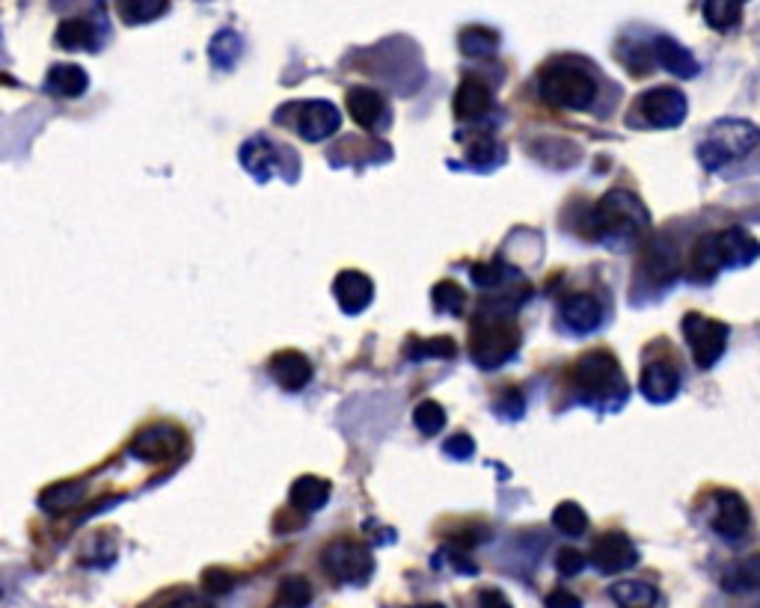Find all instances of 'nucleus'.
<instances>
[{"label": "nucleus", "mask_w": 760, "mask_h": 608, "mask_svg": "<svg viewBox=\"0 0 760 608\" xmlns=\"http://www.w3.org/2000/svg\"><path fill=\"white\" fill-rule=\"evenodd\" d=\"M573 386H577V398L585 407L601 409V413H618L630 398L627 378L609 350L585 354L573 368Z\"/></svg>", "instance_id": "1"}, {"label": "nucleus", "mask_w": 760, "mask_h": 608, "mask_svg": "<svg viewBox=\"0 0 760 608\" xmlns=\"http://www.w3.org/2000/svg\"><path fill=\"white\" fill-rule=\"evenodd\" d=\"M651 226V214L644 202L630 193V190H609L592 214L594 238L613 250H627L633 247Z\"/></svg>", "instance_id": "2"}, {"label": "nucleus", "mask_w": 760, "mask_h": 608, "mask_svg": "<svg viewBox=\"0 0 760 608\" xmlns=\"http://www.w3.org/2000/svg\"><path fill=\"white\" fill-rule=\"evenodd\" d=\"M520 350V330L514 324L511 309H499L494 303L482 306L475 315L473 338H470V354L473 362L485 371L506 366L508 359L518 357Z\"/></svg>", "instance_id": "3"}, {"label": "nucleus", "mask_w": 760, "mask_h": 608, "mask_svg": "<svg viewBox=\"0 0 760 608\" xmlns=\"http://www.w3.org/2000/svg\"><path fill=\"white\" fill-rule=\"evenodd\" d=\"M760 259V241L751 238L749 231L731 226L725 231H713L704 235L696 243L692 252V267H696V279H710L725 267H749Z\"/></svg>", "instance_id": "4"}, {"label": "nucleus", "mask_w": 760, "mask_h": 608, "mask_svg": "<svg viewBox=\"0 0 760 608\" xmlns=\"http://www.w3.org/2000/svg\"><path fill=\"white\" fill-rule=\"evenodd\" d=\"M760 146V128L746 119H722L710 128L708 136L698 143V160L701 167L716 172L734 160L746 158Z\"/></svg>", "instance_id": "5"}, {"label": "nucleus", "mask_w": 760, "mask_h": 608, "mask_svg": "<svg viewBox=\"0 0 760 608\" xmlns=\"http://www.w3.org/2000/svg\"><path fill=\"white\" fill-rule=\"evenodd\" d=\"M541 98L561 110H589L597 98V81L577 63H553L541 74Z\"/></svg>", "instance_id": "6"}, {"label": "nucleus", "mask_w": 760, "mask_h": 608, "mask_svg": "<svg viewBox=\"0 0 760 608\" xmlns=\"http://www.w3.org/2000/svg\"><path fill=\"white\" fill-rule=\"evenodd\" d=\"M684 336H687V345L692 350V359H696L698 368H713L725 354L728 347L731 326L725 321H713L708 315H698V312H689L684 318Z\"/></svg>", "instance_id": "7"}, {"label": "nucleus", "mask_w": 760, "mask_h": 608, "mask_svg": "<svg viewBox=\"0 0 760 608\" xmlns=\"http://www.w3.org/2000/svg\"><path fill=\"white\" fill-rule=\"evenodd\" d=\"M324 567L328 573L345 585H366L375 573V556L369 552V546L357 544V540H336L324 549Z\"/></svg>", "instance_id": "8"}, {"label": "nucleus", "mask_w": 760, "mask_h": 608, "mask_svg": "<svg viewBox=\"0 0 760 608\" xmlns=\"http://www.w3.org/2000/svg\"><path fill=\"white\" fill-rule=\"evenodd\" d=\"M639 110H642L648 126L677 128L684 126V119H687L689 102L677 86H654V90L639 95Z\"/></svg>", "instance_id": "9"}, {"label": "nucleus", "mask_w": 760, "mask_h": 608, "mask_svg": "<svg viewBox=\"0 0 760 608\" xmlns=\"http://www.w3.org/2000/svg\"><path fill=\"white\" fill-rule=\"evenodd\" d=\"M592 564L594 570H601L603 576H615V573H624V570L639 564V549L621 532H609V535H601L594 540Z\"/></svg>", "instance_id": "10"}, {"label": "nucleus", "mask_w": 760, "mask_h": 608, "mask_svg": "<svg viewBox=\"0 0 760 608\" xmlns=\"http://www.w3.org/2000/svg\"><path fill=\"white\" fill-rule=\"evenodd\" d=\"M751 523L749 504L734 490H719L713 496V532L725 540H739L746 537Z\"/></svg>", "instance_id": "11"}, {"label": "nucleus", "mask_w": 760, "mask_h": 608, "mask_svg": "<svg viewBox=\"0 0 760 608\" xmlns=\"http://www.w3.org/2000/svg\"><path fill=\"white\" fill-rule=\"evenodd\" d=\"M297 134L304 136L307 143H321V140H328V136H333L339 131V126H342V114H339L336 107L330 105V102H324V98H312V102H304V105H297Z\"/></svg>", "instance_id": "12"}, {"label": "nucleus", "mask_w": 760, "mask_h": 608, "mask_svg": "<svg viewBox=\"0 0 760 608\" xmlns=\"http://www.w3.org/2000/svg\"><path fill=\"white\" fill-rule=\"evenodd\" d=\"M181 449H185V437L173 425H152V428L140 430L138 440L131 442V454L140 461H167V457H176Z\"/></svg>", "instance_id": "13"}, {"label": "nucleus", "mask_w": 760, "mask_h": 608, "mask_svg": "<svg viewBox=\"0 0 760 608\" xmlns=\"http://www.w3.org/2000/svg\"><path fill=\"white\" fill-rule=\"evenodd\" d=\"M333 294H336V300L345 315H359L375 300V283H371L366 273L342 271L336 276V283H333Z\"/></svg>", "instance_id": "14"}, {"label": "nucleus", "mask_w": 760, "mask_h": 608, "mask_svg": "<svg viewBox=\"0 0 760 608\" xmlns=\"http://www.w3.org/2000/svg\"><path fill=\"white\" fill-rule=\"evenodd\" d=\"M639 389H642V395L651 401V404H668V401H675L677 392H680V374H677V368L672 366V362L654 359V362L644 366Z\"/></svg>", "instance_id": "15"}, {"label": "nucleus", "mask_w": 760, "mask_h": 608, "mask_svg": "<svg viewBox=\"0 0 760 608\" xmlns=\"http://www.w3.org/2000/svg\"><path fill=\"white\" fill-rule=\"evenodd\" d=\"M561 321L570 333L577 336H589L594 333L603 321V306L594 294H573L561 303Z\"/></svg>", "instance_id": "16"}, {"label": "nucleus", "mask_w": 760, "mask_h": 608, "mask_svg": "<svg viewBox=\"0 0 760 608\" xmlns=\"http://www.w3.org/2000/svg\"><path fill=\"white\" fill-rule=\"evenodd\" d=\"M348 114L351 119L357 122L359 128L366 131H378L383 128V122L390 119V110H387V102L378 90L371 86H354L348 93Z\"/></svg>", "instance_id": "17"}, {"label": "nucleus", "mask_w": 760, "mask_h": 608, "mask_svg": "<svg viewBox=\"0 0 760 608\" xmlns=\"http://www.w3.org/2000/svg\"><path fill=\"white\" fill-rule=\"evenodd\" d=\"M271 378L288 392H300L312 380V362L300 350H280L271 359Z\"/></svg>", "instance_id": "18"}, {"label": "nucleus", "mask_w": 760, "mask_h": 608, "mask_svg": "<svg viewBox=\"0 0 760 608\" xmlns=\"http://www.w3.org/2000/svg\"><path fill=\"white\" fill-rule=\"evenodd\" d=\"M490 102H494V95H490V90H487L478 78H464L461 81V86H458V93H454L452 98V107H454V116L461 119V122H473V119H482V116L490 110Z\"/></svg>", "instance_id": "19"}, {"label": "nucleus", "mask_w": 760, "mask_h": 608, "mask_svg": "<svg viewBox=\"0 0 760 608\" xmlns=\"http://www.w3.org/2000/svg\"><path fill=\"white\" fill-rule=\"evenodd\" d=\"M241 167L247 169L256 181H268L274 176V169L280 167L276 146L268 136H250L241 146Z\"/></svg>", "instance_id": "20"}, {"label": "nucleus", "mask_w": 760, "mask_h": 608, "mask_svg": "<svg viewBox=\"0 0 760 608\" xmlns=\"http://www.w3.org/2000/svg\"><path fill=\"white\" fill-rule=\"evenodd\" d=\"M654 57L656 63L663 65L668 74H675V78H696V74L701 72V65H698V60L692 57V51L684 48L677 39H672V36H660V39H656Z\"/></svg>", "instance_id": "21"}, {"label": "nucleus", "mask_w": 760, "mask_h": 608, "mask_svg": "<svg viewBox=\"0 0 760 608\" xmlns=\"http://www.w3.org/2000/svg\"><path fill=\"white\" fill-rule=\"evenodd\" d=\"M330 490H333V487H330V481H324V478H318V475H304V478H297V481L292 484L288 502H292V508H297V511L316 514V511H321V508L328 504Z\"/></svg>", "instance_id": "22"}, {"label": "nucleus", "mask_w": 760, "mask_h": 608, "mask_svg": "<svg viewBox=\"0 0 760 608\" xmlns=\"http://www.w3.org/2000/svg\"><path fill=\"white\" fill-rule=\"evenodd\" d=\"M86 86H90V74L74 63L51 65V72L45 78V90L60 98H78L86 93Z\"/></svg>", "instance_id": "23"}, {"label": "nucleus", "mask_w": 760, "mask_h": 608, "mask_svg": "<svg viewBox=\"0 0 760 608\" xmlns=\"http://www.w3.org/2000/svg\"><path fill=\"white\" fill-rule=\"evenodd\" d=\"M722 587L728 594H746V591H758L760 587V556L739 558L731 567H725L722 573Z\"/></svg>", "instance_id": "24"}, {"label": "nucleus", "mask_w": 760, "mask_h": 608, "mask_svg": "<svg viewBox=\"0 0 760 608\" xmlns=\"http://www.w3.org/2000/svg\"><path fill=\"white\" fill-rule=\"evenodd\" d=\"M609 597L615 599L618 608H654L660 594L654 585L639 582V579H624L618 585L609 587Z\"/></svg>", "instance_id": "25"}, {"label": "nucleus", "mask_w": 760, "mask_h": 608, "mask_svg": "<svg viewBox=\"0 0 760 608\" xmlns=\"http://www.w3.org/2000/svg\"><path fill=\"white\" fill-rule=\"evenodd\" d=\"M57 45L66 51H95L102 43H98L93 22L72 19V22H63L57 27Z\"/></svg>", "instance_id": "26"}, {"label": "nucleus", "mask_w": 760, "mask_h": 608, "mask_svg": "<svg viewBox=\"0 0 760 608\" xmlns=\"http://www.w3.org/2000/svg\"><path fill=\"white\" fill-rule=\"evenodd\" d=\"M746 3L749 0H704V22L719 33L731 31L743 19V7Z\"/></svg>", "instance_id": "27"}, {"label": "nucleus", "mask_w": 760, "mask_h": 608, "mask_svg": "<svg viewBox=\"0 0 760 608\" xmlns=\"http://www.w3.org/2000/svg\"><path fill=\"white\" fill-rule=\"evenodd\" d=\"M506 160V152H502V146H499L497 140L490 134H478L466 146V164L475 169H482V172H487V169L499 167Z\"/></svg>", "instance_id": "28"}, {"label": "nucleus", "mask_w": 760, "mask_h": 608, "mask_svg": "<svg viewBox=\"0 0 760 608\" xmlns=\"http://www.w3.org/2000/svg\"><path fill=\"white\" fill-rule=\"evenodd\" d=\"M84 499V484H54V487H48L43 493V511H48V514H63V511H69V508H74V504Z\"/></svg>", "instance_id": "29"}, {"label": "nucleus", "mask_w": 760, "mask_h": 608, "mask_svg": "<svg viewBox=\"0 0 760 608\" xmlns=\"http://www.w3.org/2000/svg\"><path fill=\"white\" fill-rule=\"evenodd\" d=\"M209 51H212V63L217 65V69H223V72H229V69L238 63V57H241L244 51L241 36L235 31H221L212 39V45H209Z\"/></svg>", "instance_id": "30"}, {"label": "nucleus", "mask_w": 760, "mask_h": 608, "mask_svg": "<svg viewBox=\"0 0 760 608\" xmlns=\"http://www.w3.org/2000/svg\"><path fill=\"white\" fill-rule=\"evenodd\" d=\"M458 45L464 57H494L499 48V36L487 27H466Z\"/></svg>", "instance_id": "31"}, {"label": "nucleus", "mask_w": 760, "mask_h": 608, "mask_svg": "<svg viewBox=\"0 0 760 608\" xmlns=\"http://www.w3.org/2000/svg\"><path fill=\"white\" fill-rule=\"evenodd\" d=\"M169 0H119V12L126 24H149L167 12Z\"/></svg>", "instance_id": "32"}, {"label": "nucleus", "mask_w": 760, "mask_h": 608, "mask_svg": "<svg viewBox=\"0 0 760 608\" xmlns=\"http://www.w3.org/2000/svg\"><path fill=\"white\" fill-rule=\"evenodd\" d=\"M454 354H458V345L449 336L428 338V342L413 338L411 345H407V359H413V362H423V359H454Z\"/></svg>", "instance_id": "33"}, {"label": "nucleus", "mask_w": 760, "mask_h": 608, "mask_svg": "<svg viewBox=\"0 0 760 608\" xmlns=\"http://www.w3.org/2000/svg\"><path fill=\"white\" fill-rule=\"evenodd\" d=\"M553 525L559 528L561 535L582 537L585 535V528H589V514H585L577 502H561L559 508L553 511Z\"/></svg>", "instance_id": "34"}, {"label": "nucleus", "mask_w": 760, "mask_h": 608, "mask_svg": "<svg viewBox=\"0 0 760 608\" xmlns=\"http://www.w3.org/2000/svg\"><path fill=\"white\" fill-rule=\"evenodd\" d=\"M434 309L443 315H461L466 309V294L454 283H437L431 291Z\"/></svg>", "instance_id": "35"}, {"label": "nucleus", "mask_w": 760, "mask_h": 608, "mask_svg": "<svg viewBox=\"0 0 760 608\" xmlns=\"http://www.w3.org/2000/svg\"><path fill=\"white\" fill-rule=\"evenodd\" d=\"M280 599L285 608H307L312 603V585L307 576H285L280 585Z\"/></svg>", "instance_id": "36"}, {"label": "nucleus", "mask_w": 760, "mask_h": 608, "mask_svg": "<svg viewBox=\"0 0 760 608\" xmlns=\"http://www.w3.org/2000/svg\"><path fill=\"white\" fill-rule=\"evenodd\" d=\"M470 276H473V283L478 285V288H485V291H494V288H499V285L506 283V279H511V276H518V273L511 271L508 264L490 262V264H473V271H470Z\"/></svg>", "instance_id": "37"}, {"label": "nucleus", "mask_w": 760, "mask_h": 608, "mask_svg": "<svg viewBox=\"0 0 760 608\" xmlns=\"http://www.w3.org/2000/svg\"><path fill=\"white\" fill-rule=\"evenodd\" d=\"M413 425L423 430L425 437H434L446 428V409L437 401H423L419 407L413 409Z\"/></svg>", "instance_id": "38"}, {"label": "nucleus", "mask_w": 760, "mask_h": 608, "mask_svg": "<svg viewBox=\"0 0 760 608\" xmlns=\"http://www.w3.org/2000/svg\"><path fill=\"white\" fill-rule=\"evenodd\" d=\"M202 587H205V594H212V597H223V594H229L235 587V576L233 573H226V570H221V567H214V570H205Z\"/></svg>", "instance_id": "39"}, {"label": "nucleus", "mask_w": 760, "mask_h": 608, "mask_svg": "<svg viewBox=\"0 0 760 608\" xmlns=\"http://www.w3.org/2000/svg\"><path fill=\"white\" fill-rule=\"evenodd\" d=\"M585 567H589V558L577 552V549H561L559 558H556V570L561 576H580Z\"/></svg>", "instance_id": "40"}, {"label": "nucleus", "mask_w": 760, "mask_h": 608, "mask_svg": "<svg viewBox=\"0 0 760 608\" xmlns=\"http://www.w3.org/2000/svg\"><path fill=\"white\" fill-rule=\"evenodd\" d=\"M526 409V401H523V392L520 389H508L506 395L497 401V413H502L506 419H520Z\"/></svg>", "instance_id": "41"}, {"label": "nucleus", "mask_w": 760, "mask_h": 608, "mask_svg": "<svg viewBox=\"0 0 760 608\" xmlns=\"http://www.w3.org/2000/svg\"><path fill=\"white\" fill-rule=\"evenodd\" d=\"M443 451L449 457H454V461H470L475 454V442L473 437H466V433H454L452 440H446Z\"/></svg>", "instance_id": "42"}, {"label": "nucleus", "mask_w": 760, "mask_h": 608, "mask_svg": "<svg viewBox=\"0 0 760 608\" xmlns=\"http://www.w3.org/2000/svg\"><path fill=\"white\" fill-rule=\"evenodd\" d=\"M440 556L449 558V567L458 570V573H464V576H478V564L466 558L464 549H454V546L449 549V546H446V549H440Z\"/></svg>", "instance_id": "43"}, {"label": "nucleus", "mask_w": 760, "mask_h": 608, "mask_svg": "<svg viewBox=\"0 0 760 608\" xmlns=\"http://www.w3.org/2000/svg\"><path fill=\"white\" fill-rule=\"evenodd\" d=\"M478 608H514V606H511V599H508L502 591H497V587H485V591L478 594Z\"/></svg>", "instance_id": "44"}, {"label": "nucleus", "mask_w": 760, "mask_h": 608, "mask_svg": "<svg viewBox=\"0 0 760 608\" xmlns=\"http://www.w3.org/2000/svg\"><path fill=\"white\" fill-rule=\"evenodd\" d=\"M547 608H582V599L570 591H553L547 597Z\"/></svg>", "instance_id": "45"}, {"label": "nucleus", "mask_w": 760, "mask_h": 608, "mask_svg": "<svg viewBox=\"0 0 760 608\" xmlns=\"http://www.w3.org/2000/svg\"><path fill=\"white\" fill-rule=\"evenodd\" d=\"M167 608H214V603L205 597H197V594H185V597L173 599Z\"/></svg>", "instance_id": "46"}, {"label": "nucleus", "mask_w": 760, "mask_h": 608, "mask_svg": "<svg viewBox=\"0 0 760 608\" xmlns=\"http://www.w3.org/2000/svg\"><path fill=\"white\" fill-rule=\"evenodd\" d=\"M413 608H446V606H437V603H431V606H413Z\"/></svg>", "instance_id": "47"}]
</instances>
